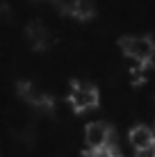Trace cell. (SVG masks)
I'll return each mask as SVG.
<instances>
[{"label": "cell", "instance_id": "6da1fadb", "mask_svg": "<svg viewBox=\"0 0 155 157\" xmlns=\"http://www.w3.org/2000/svg\"><path fill=\"white\" fill-rule=\"evenodd\" d=\"M121 46L126 55L137 64H151L155 57V41L151 36H126Z\"/></svg>", "mask_w": 155, "mask_h": 157}, {"label": "cell", "instance_id": "7a4b0ae2", "mask_svg": "<svg viewBox=\"0 0 155 157\" xmlns=\"http://www.w3.org/2000/svg\"><path fill=\"white\" fill-rule=\"evenodd\" d=\"M68 100H71V105H73L76 112H87V109H94V107L98 105V91H96V86H91V84L80 82L71 89Z\"/></svg>", "mask_w": 155, "mask_h": 157}, {"label": "cell", "instance_id": "3957f363", "mask_svg": "<svg viewBox=\"0 0 155 157\" xmlns=\"http://www.w3.org/2000/svg\"><path fill=\"white\" fill-rule=\"evenodd\" d=\"M110 137H112L110 125H105V123H100V121L89 123L87 130H84V141H87V146L91 150H98V148L110 146Z\"/></svg>", "mask_w": 155, "mask_h": 157}, {"label": "cell", "instance_id": "277c9868", "mask_svg": "<svg viewBox=\"0 0 155 157\" xmlns=\"http://www.w3.org/2000/svg\"><path fill=\"white\" fill-rule=\"evenodd\" d=\"M128 141L135 150H141V148H148V146L155 144V132L148 125H135L128 134Z\"/></svg>", "mask_w": 155, "mask_h": 157}, {"label": "cell", "instance_id": "5b68a950", "mask_svg": "<svg viewBox=\"0 0 155 157\" xmlns=\"http://www.w3.org/2000/svg\"><path fill=\"white\" fill-rule=\"evenodd\" d=\"M21 96L28 102L37 105V107H50L48 94H44V91H41L39 86H34V84H21Z\"/></svg>", "mask_w": 155, "mask_h": 157}, {"label": "cell", "instance_id": "8992f818", "mask_svg": "<svg viewBox=\"0 0 155 157\" xmlns=\"http://www.w3.org/2000/svg\"><path fill=\"white\" fill-rule=\"evenodd\" d=\"M28 36L32 39V43H34L37 48H46L48 43H50V32H48L41 23H32L28 28Z\"/></svg>", "mask_w": 155, "mask_h": 157}, {"label": "cell", "instance_id": "52a82bcc", "mask_svg": "<svg viewBox=\"0 0 155 157\" xmlns=\"http://www.w3.org/2000/svg\"><path fill=\"white\" fill-rule=\"evenodd\" d=\"M71 14L76 18H89L94 14V0H73Z\"/></svg>", "mask_w": 155, "mask_h": 157}, {"label": "cell", "instance_id": "ba28073f", "mask_svg": "<svg viewBox=\"0 0 155 157\" xmlns=\"http://www.w3.org/2000/svg\"><path fill=\"white\" fill-rule=\"evenodd\" d=\"M89 157H119L116 155L114 148H110V146H105V148H98V150H91V155Z\"/></svg>", "mask_w": 155, "mask_h": 157}, {"label": "cell", "instance_id": "9c48e42d", "mask_svg": "<svg viewBox=\"0 0 155 157\" xmlns=\"http://www.w3.org/2000/svg\"><path fill=\"white\" fill-rule=\"evenodd\" d=\"M137 157H155V144H153V146H148V148L137 150Z\"/></svg>", "mask_w": 155, "mask_h": 157}]
</instances>
